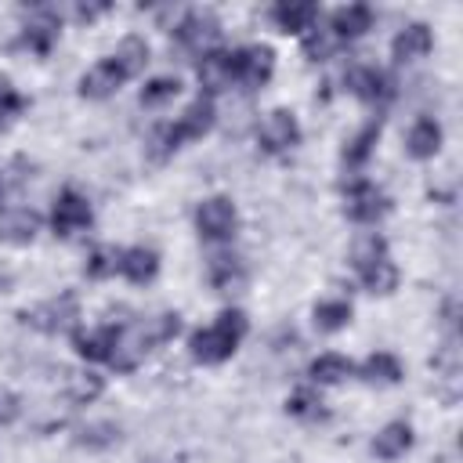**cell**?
I'll list each match as a JSON object with an SVG mask.
<instances>
[{
  "label": "cell",
  "instance_id": "cell-34",
  "mask_svg": "<svg viewBox=\"0 0 463 463\" xmlns=\"http://www.w3.org/2000/svg\"><path fill=\"white\" fill-rule=\"evenodd\" d=\"M116 438H119L116 423H90V427H83L76 434V445H83V449H109V445H116Z\"/></svg>",
  "mask_w": 463,
  "mask_h": 463
},
{
  "label": "cell",
  "instance_id": "cell-17",
  "mask_svg": "<svg viewBox=\"0 0 463 463\" xmlns=\"http://www.w3.org/2000/svg\"><path fill=\"white\" fill-rule=\"evenodd\" d=\"M347 87L362 98V101H383L391 94V80L376 69V65H358L347 72Z\"/></svg>",
  "mask_w": 463,
  "mask_h": 463
},
{
  "label": "cell",
  "instance_id": "cell-15",
  "mask_svg": "<svg viewBox=\"0 0 463 463\" xmlns=\"http://www.w3.org/2000/svg\"><path fill=\"white\" fill-rule=\"evenodd\" d=\"M232 80H235V58H232V51H210V54H203V61H199V83L206 90H224Z\"/></svg>",
  "mask_w": 463,
  "mask_h": 463
},
{
  "label": "cell",
  "instance_id": "cell-21",
  "mask_svg": "<svg viewBox=\"0 0 463 463\" xmlns=\"http://www.w3.org/2000/svg\"><path fill=\"white\" fill-rule=\"evenodd\" d=\"M119 271H123L130 282H148V279H156V271H159V257H156V250H148V246H130V250L119 253Z\"/></svg>",
  "mask_w": 463,
  "mask_h": 463
},
{
  "label": "cell",
  "instance_id": "cell-19",
  "mask_svg": "<svg viewBox=\"0 0 463 463\" xmlns=\"http://www.w3.org/2000/svg\"><path fill=\"white\" fill-rule=\"evenodd\" d=\"M210 282L217 293H235L246 282V268L235 253H217L210 257Z\"/></svg>",
  "mask_w": 463,
  "mask_h": 463
},
{
  "label": "cell",
  "instance_id": "cell-37",
  "mask_svg": "<svg viewBox=\"0 0 463 463\" xmlns=\"http://www.w3.org/2000/svg\"><path fill=\"white\" fill-rule=\"evenodd\" d=\"M112 271H119V250L116 246H98L90 253V260H87V275L90 279H105Z\"/></svg>",
  "mask_w": 463,
  "mask_h": 463
},
{
  "label": "cell",
  "instance_id": "cell-33",
  "mask_svg": "<svg viewBox=\"0 0 463 463\" xmlns=\"http://www.w3.org/2000/svg\"><path fill=\"white\" fill-rule=\"evenodd\" d=\"M286 412L289 416H300V420H322L326 409H322V398L311 394V391H297L286 398Z\"/></svg>",
  "mask_w": 463,
  "mask_h": 463
},
{
  "label": "cell",
  "instance_id": "cell-4",
  "mask_svg": "<svg viewBox=\"0 0 463 463\" xmlns=\"http://www.w3.org/2000/svg\"><path fill=\"white\" fill-rule=\"evenodd\" d=\"M18 318H22L25 326L40 329V333H61V329H69V326L80 318V304H76L72 293H61V297H54V300H43V304H36V307H25Z\"/></svg>",
  "mask_w": 463,
  "mask_h": 463
},
{
  "label": "cell",
  "instance_id": "cell-27",
  "mask_svg": "<svg viewBox=\"0 0 463 463\" xmlns=\"http://www.w3.org/2000/svg\"><path fill=\"white\" fill-rule=\"evenodd\" d=\"M383 257H387V242H383V235H376V232L358 235L354 246H351V264H354V271H365V268H373V264L383 260Z\"/></svg>",
  "mask_w": 463,
  "mask_h": 463
},
{
  "label": "cell",
  "instance_id": "cell-14",
  "mask_svg": "<svg viewBox=\"0 0 463 463\" xmlns=\"http://www.w3.org/2000/svg\"><path fill=\"white\" fill-rule=\"evenodd\" d=\"M430 43H434L430 29H427L423 22H412V25H405V29L394 36L391 54H394V61H416V58H423V54L430 51Z\"/></svg>",
  "mask_w": 463,
  "mask_h": 463
},
{
  "label": "cell",
  "instance_id": "cell-39",
  "mask_svg": "<svg viewBox=\"0 0 463 463\" xmlns=\"http://www.w3.org/2000/svg\"><path fill=\"white\" fill-rule=\"evenodd\" d=\"M18 109H22V98H18V94H14L7 83H0V127H4V123H7L14 112H18Z\"/></svg>",
  "mask_w": 463,
  "mask_h": 463
},
{
  "label": "cell",
  "instance_id": "cell-31",
  "mask_svg": "<svg viewBox=\"0 0 463 463\" xmlns=\"http://www.w3.org/2000/svg\"><path fill=\"white\" fill-rule=\"evenodd\" d=\"M362 275V286L369 289V293H391L394 286H398V268L383 257V260H376L373 268H365V271H358Z\"/></svg>",
  "mask_w": 463,
  "mask_h": 463
},
{
  "label": "cell",
  "instance_id": "cell-11",
  "mask_svg": "<svg viewBox=\"0 0 463 463\" xmlns=\"http://www.w3.org/2000/svg\"><path fill=\"white\" fill-rule=\"evenodd\" d=\"M123 80H127V76H123V69H119L112 58H105V61H98L94 69H87V72H83V80H80V94L98 101V98L116 94Z\"/></svg>",
  "mask_w": 463,
  "mask_h": 463
},
{
  "label": "cell",
  "instance_id": "cell-1",
  "mask_svg": "<svg viewBox=\"0 0 463 463\" xmlns=\"http://www.w3.org/2000/svg\"><path fill=\"white\" fill-rule=\"evenodd\" d=\"M242 336H246V315H242L239 307H228V311H221L206 329L192 333L188 347H192V358H195V362L217 365V362H224V358L235 354V347H239Z\"/></svg>",
  "mask_w": 463,
  "mask_h": 463
},
{
  "label": "cell",
  "instance_id": "cell-5",
  "mask_svg": "<svg viewBox=\"0 0 463 463\" xmlns=\"http://www.w3.org/2000/svg\"><path fill=\"white\" fill-rule=\"evenodd\" d=\"M387 210H391V199H387L376 184H369V181H354V184L347 188V195H344V213H347L351 221H358V224L380 221Z\"/></svg>",
  "mask_w": 463,
  "mask_h": 463
},
{
  "label": "cell",
  "instance_id": "cell-6",
  "mask_svg": "<svg viewBox=\"0 0 463 463\" xmlns=\"http://www.w3.org/2000/svg\"><path fill=\"white\" fill-rule=\"evenodd\" d=\"M177 40L199 54H210L221 40V22L213 18V11H188L177 25Z\"/></svg>",
  "mask_w": 463,
  "mask_h": 463
},
{
  "label": "cell",
  "instance_id": "cell-30",
  "mask_svg": "<svg viewBox=\"0 0 463 463\" xmlns=\"http://www.w3.org/2000/svg\"><path fill=\"white\" fill-rule=\"evenodd\" d=\"M101 391H105V380L98 373H69V380H65V394L76 405H90Z\"/></svg>",
  "mask_w": 463,
  "mask_h": 463
},
{
  "label": "cell",
  "instance_id": "cell-2",
  "mask_svg": "<svg viewBox=\"0 0 463 463\" xmlns=\"http://www.w3.org/2000/svg\"><path fill=\"white\" fill-rule=\"evenodd\" d=\"M210 127H213V101L199 94V98H195V101H192V105H188V109H184L170 127H163V130L156 134V141H152V145H159L163 152H174L181 141L203 137Z\"/></svg>",
  "mask_w": 463,
  "mask_h": 463
},
{
  "label": "cell",
  "instance_id": "cell-7",
  "mask_svg": "<svg viewBox=\"0 0 463 463\" xmlns=\"http://www.w3.org/2000/svg\"><path fill=\"white\" fill-rule=\"evenodd\" d=\"M232 58H235V80L246 87H264L275 69V51L264 43L239 47V51H232Z\"/></svg>",
  "mask_w": 463,
  "mask_h": 463
},
{
  "label": "cell",
  "instance_id": "cell-8",
  "mask_svg": "<svg viewBox=\"0 0 463 463\" xmlns=\"http://www.w3.org/2000/svg\"><path fill=\"white\" fill-rule=\"evenodd\" d=\"M300 141V123L289 109H275L260 123V145L264 152H289Z\"/></svg>",
  "mask_w": 463,
  "mask_h": 463
},
{
  "label": "cell",
  "instance_id": "cell-36",
  "mask_svg": "<svg viewBox=\"0 0 463 463\" xmlns=\"http://www.w3.org/2000/svg\"><path fill=\"white\" fill-rule=\"evenodd\" d=\"M336 36L329 33V29H311L307 36H304V54L311 58V61H326L333 51H336Z\"/></svg>",
  "mask_w": 463,
  "mask_h": 463
},
{
  "label": "cell",
  "instance_id": "cell-25",
  "mask_svg": "<svg viewBox=\"0 0 463 463\" xmlns=\"http://www.w3.org/2000/svg\"><path fill=\"white\" fill-rule=\"evenodd\" d=\"M380 141V119H369L347 145H344V163L347 166H362L373 156V145Z\"/></svg>",
  "mask_w": 463,
  "mask_h": 463
},
{
  "label": "cell",
  "instance_id": "cell-20",
  "mask_svg": "<svg viewBox=\"0 0 463 463\" xmlns=\"http://www.w3.org/2000/svg\"><path fill=\"white\" fill-rule=\"evenodd\" d=\"M409 449H412V427H409L405 420L387 423V427L376 434V441H373V452H376L380 459H398V456H405Z\"/></svg>",
  "mask_w": 463,
  "mask_h": 463
},
{
  "label": "cell",
  "instance_id": "cell-18",
  "mask_svg": "<svg viewBox=\"0 0 463 463\" xmlns=\"http://www.w3.org/2000/svg\"><path fill=\"white\" fill-rule=\"evenodd\" d=\"M315 18H318V7H315V4L282 0V4L271 7V22H275L282 33H304V29H311Z\"/></svg>",
  "mask_w": 463,
  "mask_h": 463
},
{
  "label": "cell",
  "instance_id": "cell-9",
  "mask_svg": "<svg viewBox=\"0 0 463 463\" xmlns=\"http://www.w3.org/2000/svg\"><path fill=\"white\" fill-rule=\"evenodd\" d=\"M87 224H90V203H87L80 192L65 188V192L54 199V210H51V228H54V235H72V232H80V228H87Z\"/></svg>",
  "mask_w": 463,
  "mask_h": 463
},
{
  "label": "cell",
  "instance_id": "cell-10",
  "mask_svg": "<svg viewBox=\"0 0 463 463\" xmlns=\"http://www.w3.org/2000/svg\"><path fill=\"white\" fill-rule=\"evenodd\" d=\"M40 232V217L25 206H11V210H0V242H11V246H29Z\"/></svg>",
  "mask_w": 463,
  "mask_h": 463
},
{
  "label": "cell",
  "instance_id": "cell-29",
  "mask_svg": "<svg viewBox=\"0 0 463 463\" xmlns=\"http://www.w3.org/2000/svg\"><path fill=\"white\" fill-rule=\"evenodd\" d=\"M351 322V300H318L315 304V326L322 333H336Z\"/></svg>",
  "mask_w": 463,
  "mask_h": 463
},
{
  "label": "cell",
  "instance_id": "cell-22",
  "mask_svg": "<svg viewBox=\"0 0 463 463\" xmlns=\"http://www.w3.org/2000/svg\"><path fill=\"white\" fill-rule=\"evenodd\" d=\"M405 148L412 159H430L441 148V127L434 119H416L409 137H405Z\"/></svg>",
  "mask_w": 463,
  "mask_h": 463
},
{
  "label": "cell",
  "instance_id": "cell-12",
  "mask_svg": "<svg viewBox=\"0 0 463 463\" xmlns=\"http://www.w3.org/2000/svg\"><path fill=\"white\" fill-rule=\"evenodd\" d=\"M116 336H119V329H112V326L76 329V333H72V347H76V354H83L87 362H109V358H112V347H116Z\"/></svg>",
  "mask_w": 463,
  "mask_h": 463
},
{
  "label": "cell",
  "instance_id": "cell-23",
  "mask_svg": "<svg viewBox=\"0 0 463 463\" xmlns=\"http://www.w3.org/2000/svg\"><path fill=\"white\" fill-rule=\"evenodd\" d=\"M54 40H58V14H51V11H40V14L25 25V33H22V43H25L29 51H36V54H47Z\"/></svg>",
  "mask_w": 463,
  "mask_h": 463
},
{
  "label": "cell",
  "instance_id": "cell-28",
  "mask_svg": "<svg viewBox=\"0 0 463 463\" xmlns=\"http://www.w3.org/2000/svg\"><path fill=\"white\" fill-rule=\"evenodd\" d=\"M362 376L369 383H398L402 380V362L394 354H387V351H376V354H369L362 362Z\"/></svg>",
  "mask_w": 463,
  "mask_h": 463
},
{
  "label": "cell",
  "instance_id": "cell-32",
  "mask_svg": "<svg viewBox=\"0 0 463 463\" xmlns=\"http://www.w3.org/2000/svg\"><path fill=\"white\" fill-rule=\"evenodd\" d=\"M141 329H145L148 347H152V344H166V340H174V336L181 333V318H177L174 311H163V315L148 318V326H141Z\"/></svg>",
  "mask_w": 463,
  "mask_h": 463
},
{
  "label": "cell",
  "instance_id": "cell-26",
  "mask_svg": "<svg viewBox=\"0 0 463 463\" xmlns=\"http://www.w3.org/2000/svg\"><path fill=\"white\" fill-rule=\"evenodd\" d=\"M112 61H116V65L123 69V76L130 80V76H137V72L145 69V61H148V43H145L141 36H127V40L116 47Z\"/></svg>",
  "mask_w": 463,
  "mask_h": 463
},
{
  "label": "cell",
  "instance_id": "cell-13",
  "mask_svg": "<svg viewBox=\"0 0 463 463\" xmlns=\"http://www.w3.org/2000/svg\"><path fill=\"white\" fill-rule=\"evenodd\" d=\"M365 29H373V11L365 4H347V7H336L329 14V33L336 40H354Z\"/></svg>",
  "mask_w": 463,
  "mask_h": 463
},
{
  "label": "cell",
  "instance_id": "cell-35",
  "mask_svg": "<svg viewBox=\"0 0 463 463\" xmlns=\"http://www.w3.org/2000/svg\"><path fill=\"white\" fill-rule=\"evenodd\" d=\"M177 90H181V83L174 76H156L141 87V105H163V101L177 98Z\"/></svg>",
  "mask_w": 463,
  "mask_h": 463
},
{
  "label": "cell",
  "instance_id": "cell-16",
  "mask_svg": "<svg viewBox=\"0 0 463 463\" xmlns=\"http://www.w3.org/2000/svg\"><path fill=\"white\" fill-rule=\"evenodd\" d=\"M145 351H148V340H145V329L141 326H130V329H123L119 336H116V347H112V365L119 369V373H130L141 358H145Z\"/></svg>",
  "mask_w": 463,
  "mask_h": 463
},
{
  "label": "cell",
  "instance_id": "cell-3",
  "mask_svg": "<svg viewBox=\"0 0 463 463\" xmlns=\"http://www.w3.org/2000/svg\"><path fill=\"white\" fill-rule=\"evenodd\" d=\"M235 224H239V213H235V203L228 195H210L199 203L195 210V228L203 239L210 242H224L235 235Z\"/></svg>",
  "mask_w": 463,
  "mask_h": 463
},
{
  "label": "cell",
  "instance_id": "cell-38",
  "mask_svg": "<svg viewBox=\"0 0 463 463\" xmlns=\"http://www.w3.org/2000/svg\"><path fill=\"white\" fill-rule=\"evenodd\" d=\"M18 412H22V402H18V394H11V391H0V427L14 423V420H18Z\"/></svg>",
  "mask_w": 463,
  "mask_h": 463
},
{
  "label": "cell",
  "instance_id": "cell-24",
  "mask_svg": "<svg viewBox=\"0 0 463 463\" xmlns=\"http://www.w3.org/2000/svg\"><path fill=\"white\" fill-rule=\"evenodd\" d=\"M351 373H354V365H351L344 354H318V358L311 362V369H307V376H311L315 383H322V387H333V383L347 380Z\"/></svg>",
  "mask_w": 463,
  "mask_h": 463
}]
</instances>
